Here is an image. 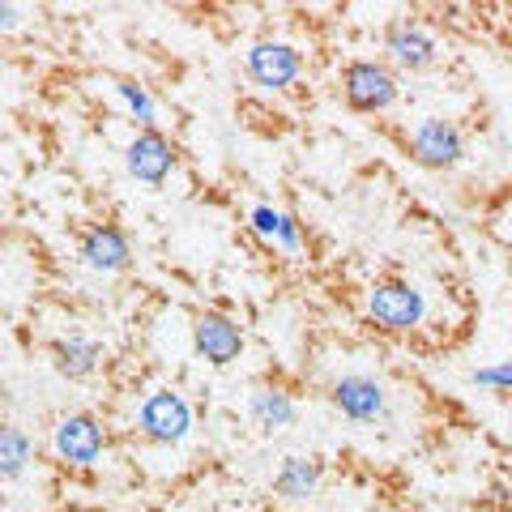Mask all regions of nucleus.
Instances as JSON below:
<instances>
[{
	"instance_id": "f257e3e1",
	"label": "nucleus",
	"mask_w": 512,
	"mask_h": 512,
	"mask_svg": "<svg viewBox=\"0 0 512 512\" xmlns=\"http://www.w3.org/2000/svg\"><path fill=\"white\" fill-rule=\"evenodd\" d=\"M363 316H367V325L380 333H410L427 320V299L419 286L406 278H380V282H372V291H367Z\"/></svg>"
},
{
	"instance_id": "f03ea898",
	"label": "nucleus",
	"mask_w": 512,
	"mask_h": 512,
	"mask_svg": "<svg viewBox=\"0 0 512 512\" xmlns=\"http://www.w3.org/2000/svg\"><path fill=\"white\" fill-rule=\"evenodd\" d=\"M192 431V402L180 389H154L137 406V436L146 444H180Z\"/></svg>"
},
{
	"instance_id": "7ed1b4c3",
	"label": "nucleus",
	"mask_w": 512,
	"mask_h": 512,
	"mask_svg": "<svg viewBox=\"0 0 512 512\" xmlns=\"http://www.w3.org/2000/svg\"><path fill=\"white\" fill-rule=\"evenodd\" d=\"M397 73L384 60H350L342 69V99L350 111H363V116H376V111H389L397 103Z\"/></svg>"
},
{
	"instance_id": "20e7f679",
	"label": "nucleus",
	"mask_w": 512,
	"mask_h": 512,
	"mask_svg": "<svg viewBox=\"0 0 512 512\" xmlns=\"http://www.w3.org/2000/svg\"><path fill=\"white\" fill-rule=\"evenodd\" d=\"M52 453L60 457V466L90 470V466H99V457L107 453V431L94 414L69 410V414H60L52 427Z\"/></svg>"
},
{
	"instance_id": "39448f33",
	"label": "nucleus",
	"mask_w": 512,
	"mask_h": 512,
	"mask_svg": "<svg viewBox=\"0 0 512 512\" xmlns=\"http://www.w3.org/2000/svg\"><path fill=\"white\" fill-rule=\"evenodd\" d=\"M406 154L427 171H453L461 158H466V133L453 120L427 116L410 128L406 137Z\"/></svg>"
},
{
	"instance_id": "423d86ee",
	"label": "nucleus",
	"mask_w": 512,
	"mask_h": 512,
	"mask_svg": "<svg viewBox=\"0 0 512 512\" xmlns=\"http://www.w3.org/2000/svg\"><path fill=\"white\" fill-rule=\"evenodd\" d=\"M124 167L133 180L158 188V184L171 180L175 167H180V150H175V141L167 133H158V128H137L124 146Z\"/></svg>"
},
{
	"instance_id": "0eeeda50",
	"label": "nucleus",
	"mask_w": 512,
	"mask_h": 512,
	"mask_svg": "<svg viewBox=\"0 0 512 512\" xmlns=\"http://www.w3.org/2000/svg\"><path fill=\"white\" fill-rule=\"evenodd\" d=\"M192 350L197 359H205L210 367H231L239 355H244V325L231 312L205 308L192 320Z\"/></svg>"
},
{
	"instance_id": "6e6552de",
	"label": "nucleus",
	"mask_w": 512,
	"mask_h": 512,
	"mask_svg": "<svg viewBox=\"0 0 512 512\" xmlns=\"http://www.w3.org/2000/svg\"><path fill=\"white\" fill-rule=\"evenodd\" d=\"M244 73L261 90H291L303 77V56H299V47L282 39H256L244 56Z\"/></svg>"
},
{
	"instance_id": "1a4fd4ad",
	"label": "nucleus",
	"mask_w": 512,
	"mask_h": 512,
	"mask_svg": "<svg viewBox=\"0 0 512 512\" xmlns=\"http://www.w3.org/2000/svg\"><path fill=\"white\" fill-rule=\"evenodd\" d=\"M329 406L350 423H380L389 414V389L376 376L346 372L329 384Z\"/></svg>"
},
{
	"instance_id": "9d476101",
	"label": "nucleus",
	"mask_w": 512,
	"mask_h": 512,
	"mask_svg": "<svg viewBox=\"0 0 512 512\" xmlns=\"http://www.w3.org/2000/svg\"><path fill=\"white\" fill-rule=\"evenodd\" d=\"M384 52H389V60L397 64V69L427 73L431 64L440 60V43L419 18H393L389 26H384Z\"/></svg>"
},
{
	"instance_id": "9b49d317",
	"label": "nucleus",
	"mask_w": 512,
	"mask_h": 512,
	"mask_svg": "<svg viewBox=\"0 0 512 512\" xmlns=\"http://www.w3.org/2000/svg\"><path fill=\"white\" fill-rule=\"evenodd\" d=\"M77 252H82L86 269H94V274H124L133 265V239L116 222H90L82 239H77Z\"/></svg>"
},
{
	"instance_id": "f8f14e48",
	"label": "nucleus",
	"mask_w": 512,
	"mask_h": 512,
	"mask_svg": "<svg viewBox=\"0 0 512 512\" xmlns=\"http://www.w3.org/2000/svg\"><path fill=\"white\" fill-rule=\"evenodd\" d=\"M248 419L256 423V431L265 436H278L299 419V397L286 389V384L269 380V384H256L252 397H248Z\"/></svg>"
},
{
	"instance_id": "ddd939ff",
	"label": "nucleus",
	"mask_w": 512,
	"mask_h": 512,
	"mask_svg": "<svg viewBox=\"0 0 512 512\" xmlns=\"http://www.w3.org/2000/svg\"><path fill=\"white\" fill-rule=\"evenodd\" d=\"M52 367L64 376V380H73V384H82L90 376H99V367H103V346L86 338V333H64V338L52 342Z\"/></svg>"
},
{
	"instance_id": "4468645a",
	"label": "nucleus",
	"mask_w": 512,
	"mask_h": 512,
	"mask_svg": "<svg viewBox=\"0 0 512 512\" xmlns=\"http://www.w3.org/2000/svg\"><path fill=\"white\" fill-rule=\"evenodd\" d=\"M320 478H325V461L291 453L282 457V466L274 474V495H282V500H308V495H316Z\"/></svg>"
},
{
	"instance_id": "2eb2a0df",
	"label": "nucleus",
	"mask_w": 512,
	"mask_h": 512,
	"mask_svg": "<svg viewBox=\"0 0 512 512\" xmlns=\"http://www.w3.org/2000/svg\"><path fill=\"white\" fill-rule=\"evenodd\" d=\"M30 461H35V440H30L18 423H5L0 427V478L18 483Z\"/></svg>"
},
{
	"instance_id": "dca6fc26",
	"label": "nucleus",
	"mask_w": 512,
	"mask_h": 512,
	"mask_svg": "<svg viewBox=\"0 0 512 512\" xmlns=\"http://www.w3.org/2000/svg\"><path fill=\"white\" fill-rule=\"evenodd\" d=\"M116 90H120V99L128 103V111L137 116V124H141V128H154V120H158V103H154V94H150L146 86H141V82H133V77H120Z\"/></svg>"
},
{
	"instance_id": "f3484780",
	"label": "nucleus",
	"mask_w": 512,
	"mask_h": 512,
	"mask_svg": "<svg viewBox=\"0 0 512 512\" xmlns=\"http://www.w3.org/2000/svg\"><path fill=\"white\" fill-rule=\"evenodd\" d=\"M470 384H478V389H491V393H512V359L491 363V367H474Z\"/></svg>"
},
{
	"instance_id": "a211bd4d",
	"label": "nucleus",
	"mask_w": 512,
	"mask_h": 512,
	"mask_svg": "<svg viewBox=\"0 0 512 512\" xmlns=\"http://www.w3.org/2000/svg\"><path fill=\"white\" fill-rule=\"evenodd\" d=\"M248 222H252V231H256V235L274 244V239H278V227H282V210H274V205H252Z\"/></svg>"
},
{
	"instance_id": "6ab92c4d",
	"label": "nucleus",
	"mask_w": 512,
	"mask_h": 512,
	"mask_svg": "<svg viewBox=\"0 0 512 512\" xmlns=\"http://www.w3.org/2000/svg\"><path fill=\"white\" fill-rule=\"evenodd\" d=\"M274 244L282 248V252H303V227H299V218L295 214H282V227H278V239Z\"/></svg>"
},
{
	"instance_id": "aec40b11",
	"label": "nucleus",
	"mask_w": 512,
	"mask_h": 512,
	"mask_svg": "<svg viewBox=\"0 0 512 512\" xmlns=\"http://www.w3.org/2000/svg\"><path fill=\"white\" fill-rule=\"evenodd\" d=\"M0 30H18V5H0Z\"/></svg>"
},
{
	"instance_id": "412c9836",
	"label": "nucleus",
	"mask_w": 512,
	"mask_h": 512,
	"mask_svg": "<svg viewBox=\"0 0 512 512\" xmlns=\"http://www.w3.org/2000/svg\"><path fill=\"white\" fill-rule=\"evenodd\" d=\"M508 47H512V18H508Z\"/></svg>"
},
{
	"instance_id": "4be33fe9",
	"label": "nucleus",
	"mask_w": 512,
	"mask_h": 512,
	"mask_svg": "<svg viewBox=\"0 0 512 512\" xmlns=\"http://www.w3.org/2000/svg\"><path fill=\"white\" fill-rule=\"evenodd\" d=\"M256 512H282V508H256Z\"/></svg>"
}]
</instances>
